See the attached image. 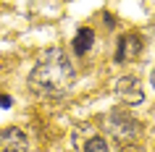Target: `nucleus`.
Returning a JSON list of instances; mask_svg holds the SVG:
<instances>
[{
	"label": "nucleus",
	"instance_id": "423d86ee",
	"mask_svg": "<svg viewBox=\"0 0 155 152\" xmlns=\"http://www.w3.org/2000/svg\"><path fill=\"white\" fill-rule=\"evenodd\" d=\"M0 152H29V139L21 128H3L0 131Z\"/></svg>",
	"mask_w": 155,
	"mask_h": 152
},
{
	"label": "nucleus",
	"instance_id": "f257e3e1",
	"mask_svg": "<svg viewBox=\"0 0 155 152\" xmlns=\"http://www.w3.org/2000/svg\"><path fill=\"white\" fill-rule=\"evenodd\" d=\"M76 71L61 47H48L40 53L34 68L29 71V89L42 97H61L74 87Z\"/></svg>",
	"mask_w": 155,
	"mask_h": 152
},
{
	"label": "nucleus",
	"instance_id": "9d476101",
	"mask_svg": "<svg viewBox=\"0 0 155 152\" xmlns=\"http://www.w3.org/2000/svg\"><path fill=\"white\" fill-rule=\"evenodd\" d=\"M150 84H153V89H155V68L150 71Z\"/></svg>",
	"mask_w": 155,
	"mask_h": 152
},
{
	"label": "nucleus",
	"instance_id": "39448f33",
	"mask_svg": "<svg viewBox=\"0 0 155 152\" xmlns=\"http://www.w3.org/2000/svg\"><path fill=\"white\" fill-rule=\"evenodd\" d=\"M142 37L137 32H126L118 37L116 42V63H129V60H137L142 55Z\"/></svg>",
	"mask_w": 155,
	"mask_h": 152
},
{
	"label": "nucleus",
	"instance_id": "f03ea898",
	"mask_svg": "<svg viewBox=\"0 0 155 152\" xmlns=\"http://www.w3.org/2000/svg\"><path fill=\"white\" fill-rule=\"evenodd\" d=\"M105 131L113 136V139L129 142V139H134V136L139 134V123L131 118L129 113H124V110H110V113L105 115Z\"/></svg>",
	"mask_w": 155,
	"mask_h": 152
},
{
	"label": "nucleus",
	"instance_id": "0eeeda50",
	"mask_svg": "<svg viewBox=\"0 0 155 152\" xmlns=\"http://www.w3.org/2000/svg\"><path fill=\"white\" fill-rule=\"evenodd\" d=\"M92 45H95V32H92L90 26H82V29L76 32V37L71 40V47H74L76 55H84Z\"/></svg>",
	"mask_w": 155,
	"mask_h": 152
},
{
	"label": "nucleus",
	"instance_id": "6e6552de",
	"mask_svg": "<svg viewBox=\"0 0 155 152\" xmlns=\"http://www.w3.org/2000/svg\"><path fill=\"white\" fill-rule=\"evenodd\" d=\"M118 152H145L142 147H134V144H126V147H121Z\"/></svg>",
	"mask_w": 155,
	"mask_h": 152
},
{
	"label": "nucleus",
	"instance_id": "7ed1b4c3",
	"mask_svg": "<svg viewBox=\"0 0 155 152\" xmlns=\"http://www.w3.org/2000/svg\"><path fill=\"white\" fill-rule=\"evenodd\" d=\"M71 142L76 147V152H108L105 136H100L95 128L90 126H79L71 131Z\"/></svg>",
	"mask_w": 155,
	"mask_h": 152
},
{
	"label": "nucleus",
	"instance_id": "1a4fd4ad",
	"mask_svg": "<svg viewBox=\"0 0 155 152\" xmlns=\"http://www.w3.org/2000/svg\"><path fill=\"white\" fill-rule=\"evenodd\" d=\"M0 108H11V97L8 95H0Z\"/></svg>",
	"mask_w": 155,
	"mask_h": 152
},
{
	"label": "nucleus",
	"instance_id": "20e7f679",
	"mask_svg": "<svg viewBox=\"0 0 155 152\" xmlns=\"http://www.w3.org/2000/svg\"><path fill=\"white\" fill-rule=\"evenodd\" d=\"M113 92L126 105H142L145 102V89H142V81L137 76H121V79H116Z\"/></svg>",
	"mask_w": 155,
	"mask_h": 152
}]
</instances>
